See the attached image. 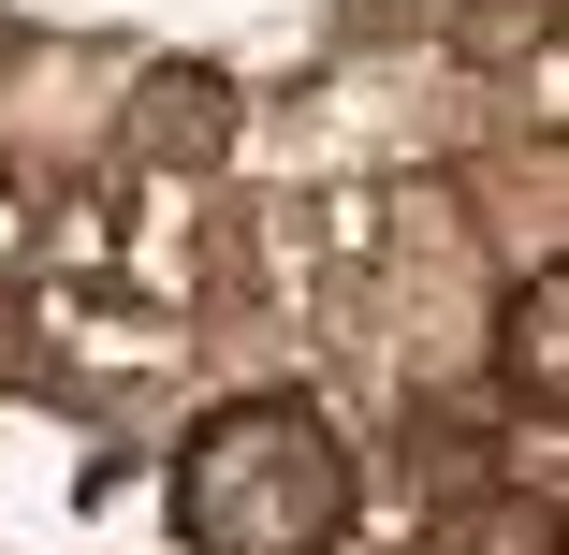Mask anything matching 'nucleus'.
<instances>
[{
    "instance_id": "obj_1",
    "label": "nucleus",
    "mask_w": 569,
    "mask_h": 555,
    "mask_svg": "<svg viewBox=\"0 0 569 555\" xmlns=\"http://www.w3.org/2000/svg\"><path fill=\"white\" fill-rule=\"evenodd\" d=\"M351 526V454L307 395H234L176 454V541L190 555H321Z\"/></svg>"
},
{
    "instance_id": "obj_2",
    "label": "nucleus",
    "mask_w": 569,
    "mask_h": 555,
    "mask_svg": "<svg viewBox=\"0 0 569 555\" xmlns=\"http://www.w3.org/2000/svg\"><path fill=\"white\" fill-rule=\"evenodd\" d=\"M497 366H511V395L555 424V395H569V264H540V278L511 293V337H497Z\"/></svg>"
},
{
    "instance_id": "obj_3",
    "label": "nucleus",
    "mask_w": 569,
    "mask_h": 555,
    "mask_svg": "<svg viewBox=\"0 0 569 555\" xmlns=\"http://www.w3.org/2000/svg\"><path fill=\"white\" fill-rule=\"evenodd\" d=\"M423 555H555V512L540 497H468V512H438Z\"/></svg>"
}]
</instances>
